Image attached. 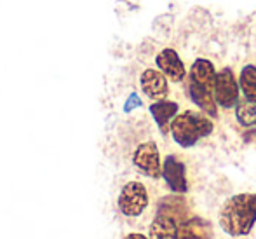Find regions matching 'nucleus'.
<instances>
[{"instance_id":"obj_1","label":"nucleus","mask_w":256,"mask_h":239,"mask_svg":"<svg viewBox=\"0 0 256 239\" xmlns=\"http://www.w3.org/2000/svg\"><path fill=\"white\" fill-rule=\"evenodd\" d=\"M256 223V194H236L220 209V227L228 236H246Z\"/></svg>"},{"instance_id":"obj_2","label":"nucleus","mask_w":256,"mask_h":239,"mask_svg":"<svg viewBox=\"0 0 256 239\" xmlns=\"http://www.w3.org/2000/svg\"><path fill=\"white\" fill-rule=\"evenodd\" d=\"M214 129L211 117L204 112L183 110L182 114H176L169 126V133L172 140L182 148H190L197 145L202 138H208Z\"/></svg>"},{"instance_id":"obj_3","label":"nucleus","mask_w":256,"mask_h":239,"mask_svg":"<svg viewBox=\"0 0 256 239\" xmlns=\"http://www.w3.org/2000/svg\"><path fill=\"white\" fill-rule=\"evenodd\" d=\"M212 95L218 107L232 108L239 101V82L236 79V74L230 67L222 68L216 72L214 86H212Z\"/></svg>"},{"instance_id":"obj_4","label":"nucleus","mask_w":256,"mask_h":239,"mask_svg":"<svg viewBox=\"0 0 256 239\" xmlns=\"http://www.w3.org/2000/svg\"><path fill=\"white\" fill-rule=\"evenodd\" d=\"M148 206V192L142 182H129L118 195V208L126 216H140Z\"/></svg>"},{"instance_id":"obj_5","label":"nucleus","mask_w":256,"mask_h":239,"mask_svg":"<svg viewBox=\"0 0 256 239\" xmlns=\"http://www.w3.org/2000/svg\"><path fill=\"white\" fill-rule=\"evenodd\" d=\"M132 162L142 173H145L150 178H160L162 175V162L160 154L155 142H145L136 148L134 155H132Z\"/></svg>"},{"instance_id":"obj_6","label":"nucleus","mask_w":256,"mask_h":239,"mask_svg":"<svg viewBox=\"0 0 256 239\" xmlns=\"http://www.w3.org/2000/svg\"><path fill=\"white\" fill-rule=\"evenodd\" d=\"M162 178L166 180L168 187L174 194H185L188 190V180H186L185 162L176 155H168L162 164Z\"/></svg>"},{"instance_id":"obj_7","label":"nucleus","mask_w":256,"mask_h":239,"mask_svg":"<svg viewBox=\"0 0 256 239\" xmlns=\"http://www.w3.org/2000/svg\"><path fill=\"white\" fill-rule=\"evenodd\" d=\"M155 65L158 72L166 75V79H171L172 82H182L186 77V67L180 54L174 49L166 48L155 56Z\"/></svg>"},{"instance_id":"obj_8","label":"nucleus","mask_w":256,"mask_h":239,"mask_svg":"<svg viewBox=\"0 0 256 239\" xmlns=\"http://www.w3.org/2000/svg\"><path fill=\"white\" fill-rule=\"evenodd\" d=\"M140 86L142 91L145 93L150 100H166V96L169 95V84L168 79L162 72L155 70V68H146L140 77Z\"/></svg>"},{"instance_id":"obj_9","label":"nucleus","mask_w":256,"mask_h":239,"mask_svg":"<svg viewBox=\"0 0 256 239\" xmlns=\"http://www.w3.org/2000/svg\"><path fill=\"white\" fill-rule=\"evenodd\" d=\"M186 93L188 98L204 112L206 115H209L211 119L218 117V105L214 101V95H212L211 88H206V86L199 84V82L188 79L186 82Z\"/></svg>"},{"instance_id":"obj_10","label":"nucleus","mask_w":256,"mask_h":239,"mask_svg":"<svg viewBox=\"0 0 256 239\" xmlns=\"http://www.w3.org/2000/svg\"><path fill=\"white\" fill-rule=\"evenodd\" d=\"M157 215H162L166 218H171L176 225H180L182 222H185L186 218L190 216L188 211V204L183 197L180 195H168L164 197L160 202H158V209H157Z\"/></svg>"},{"instance_id":"obj_11","label":"nucleus","mask_w":256,"mask_h":239,"mask_svg":"<svg viewBox=\"0 0 256 239\" xmlns=\"http://www.w3.org/2000/svg\"><path fill=\"white\" fill-rule=\"evenodd\" d=\"M211 223L200 216H188L176 227V239H211Z\"/></svg>"},{"instance_id":"obj_12","label":"nucleus","mask_w":256,"mask_h":239,"mask_svg":"<svg viewBox=\"0 0 256 239\" xmlns=\"http://www.w3.org/2000/svg\"><path fill=\"white\" fill-rule=\"evenodd\" d=\"M180 112V105L176 101H168V100H158L155 103L150 105V114H152L155 124L160 129L162 135H168L171 121L174 119V115Z\"/></svg>"},{"instance_id":"obj_13","label":"nucleus","mask_w":256,"mask_h":239,"mask_svg":"<svg viewBox=\"0 0 256 239\" xmlns=\"http://www.w3.org/2000/svg\"><path fill=\"white\" fill-rule=\"evenodd\" d=\"M214 77H216V68L212 65V61L206 60V58H197L190 67V75L188 79L199 82V84L211 88L214 86Z\"/></svg>"},{"instance_id":"obj_14","label":"nucleus","mask_w":256,"mask_h":239,"mask_svg":"<svg viewBox=\"0 0 256 239\" xmlns=\"http://www.w3.org/2000/svg\"><path fill=\"white\" fill-rule=\"evenodd\" d=\"M239 91H242L248 101L256 103V65H246L239 74Z\"/></svg>"},{"instance_id":"obj_15","label":"nucleus","mask_w":256,"mask_h":239,"mask_svg":"<svg viewBox=\"0 0 256 239\" xmlns=\"http://www.w3.org/2000/svg\"><path fill=\"white\" fill-rule=\"evenodd\" d=\"M176 227L171 218L157 215L150 225V239H176Z\"/></svg>"},{"instance_id":"obj_16","label":"nucleus","mask_w":256,"mask_h":239,"mask_svg":"<svg viewBox=\"0 0 256 239\" xmlns=\"http://www.w3.org/2000/svg\"><path fill=\"white\" fill-rule=\"evenodd\" d=\"M236 119L244 128H253L256 126V103L254 101L244 100L242 103L236 105Z\"/></svg>"},{"instance_id":"obj_17","label":"nucleus","mask_w":256,"mask_h":239,"mask_svg":"<svg viewBox=\"0 0 256 239\" xmlns=\"http://www.w3.org/2000/svg\"><path fill=\"white\" fill-rule=\"evenodd\" d=\"M138 107H142V100H140V96L136 95V93H131L129 98H128V101H126L124 110L126 112H131L132 108H138Z\"/></svg>"},{"instance_id":"obj_18","label":"nucleus","mask_w":256,"mask_h":239,"mask_svg":"<svg viewBox=\"0 0 256 239\" xmlns=\"http://www.w3.org/2000/svg\"><path fill=\"white\" fill-rule=\"evenodd\" d=\"M124 239H148V237L143 236V234H129V236H126Z\"/></svg>"}]
</instances>
